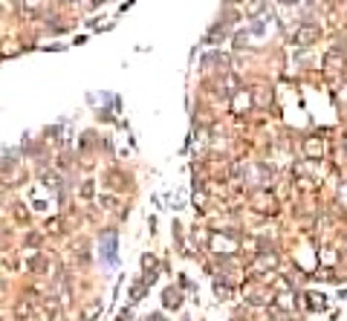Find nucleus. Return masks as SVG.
<instances>
[{"label": "nucleus", "instance_id": "nucleus-9", "mask_svg": "<svg viewBox=\"0 0 347 321\" xmlns=\"http://www.w3.org/2000/svg\"><path fill=\"white\" fill-rule=\"evenodd\" d=\"M15 313H18V316H29V304H18Z\"/></svg>", "mask_w": 347, "mask_h": 321}, {"label": "nucleus", "instance_id": "nucleus-2", "mask_svg": "<svg viewBox=\"0 0 347 321\" xmlns=\"http://www.w3.org/2000/svg\"><path fill=\"white\" fill-rule=\"evenodd\" d=\"M101 252H104V260H107L110 266L116 263V237H113V231L104 234V246H101Z\"/></svg>", "mask_w": 347, "mask_h": 321}, {"label": "nucleus", "instance_id": "nucleus-7", "mask_svg": "<svg viewBox=\"0 0 347 321\" xmlns=\"http://www.w3.org/2000/svg\"><path fill=\"white\" fill-rule=\"evenodd\" d=\"M101 206H104V208H113V206H116V197H107V194H104V197H101Z\"/></svg>", "mask_w": 347, "mask_h": 321}, {"label": "nucleus", "instance_id": "nucleus-12", "mask_svg": "<svg viewBox=\"0 0 347 321\" xmlns=\"http://www.w3.org/2000/svg\"><path fill=\"white\" fill-rule=\"evenodd\" d=\"M67 3H78V0H67Z\"/></svg>", "mask_w": 347, "mask_h": 321}, {"label": "nucleus", "instance_id": "nucleus-3", "mask_svg": "<svg viewBox=\"0 0 347 321\" xmlns=\"http://www.w3.org/2000/svg\"><path fill=\"white\" fill-rule=\"evenodd\" d=\"M324 67H327V69H336V72L345 69V55H342V52H330V55L324 58Z\"/></svg>", "mask_w": 347, "mask_h": 321}, {"label": "nucleus", "instance_id": "nucleus-5", "mask_svg": "<svg viewBox=\"0 0 347 321\" xmlns=\"http://www.w3.org/2000/svg\"><path fill=\"white\" fill-rule=\"evenodd\" d=\"M165 307H180V301H177V292H165Z\"/></svg>", "mask_w": 347, "mask_h": 321}, {"label": "nucleus", "instance_id": "nucleus-11", "mask_svg": "<svg viewBox=\"0 0 347 321\" xmlns=\"http://www.w3.org/2000/svg\"><path fill=\"white\" fill-rule=\"evenodd\" d=\"M101 3H104V0H90V6H93V9H95V6H101Z\"/></svg>", "mask_w": 347, "mask_h": 321}, {"label": "nucleus", "instance_id": "nucleus-1", "mask_svg": "<svg viewBox=\"0 0 347 321\" xmlns=\"http://www.w3.org/2000/svg\"><path fill=\"white\" fill-rule=\"evenodd\" d=\"M316 26H310V23H304V26H298L295 29V35H292V44L295 46H310L313 41H316Z\"/></svg>", "mask_w": 347, "mask_h": 321}, {"label": "nucleus", "instance_id": "nucleus-10", "mask_svg": "<svg viewBox=\"0 0 347 321\" xmlns=\"http://www.w3.org/2000/svg\"><path fill=\"white\" fill-rule=\"evenodd\" d=\"M281 3H284V6H295V3H298V0H281Z\"/></svg>", "mask_w": 347, "mask_h": 321}, {"label": "nucleus", "instance_id": "nucleus-8", "mask_svg": "<svg viewBox=\"0 0 347 321\" xmlns=\"http://www.w3.org/2000/svg\"><path fill=\"white\" fill-rule=\"evenodd\" d=\"M29 266L35 269V272H41V269H44V260H41V257H32V260H29Z\"/></svg>", "mask_w": 347, "mask_h": 321}, {"label": "nucleus", "instance_id": "nucleus-4", "mask_svg": "<svg viewBox=\"0 0 347 321\" xmlns=\"http://www.w3.org/2000/svg\"><path fill=\"white\" fill-rule=\"evenodd\" d=\"M260 12H266V3H263V0H252V3H249V6H246V15H260Z\"/></svg>", "mask_w": 347, "mask_h": 321}, {"label": "nucleus", "instance_id": "nucleus-6", "mask_svg": "<svg viewBox=\"0 0 347 321\" xmlns=\"http://www.w3.org/2000/svg\"><path fill=\"white\" fill-rule=\"evenodd\" d=\"M98 310H101V301H95V304H90V307H87V313H84V319L90 321L95 316V313H98Z\"/></svg>", "mask_w": 347, "mask_h": 321}]
</instances>
